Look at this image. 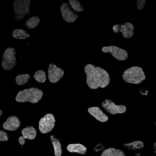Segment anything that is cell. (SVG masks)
Segmentation results:
<instances>
[{"mask_svg": "<svg viewBox=\"0 0 156 156\" xmlns=\"http://www.w3.org/2000/svg\"><path fill=\"white\" fill-rule=\"evenodd\" d=\"M55 119L54 116L51 114L45 115L40 120L38 127L42 133H46L50 132L55 126Z\"/></svg>", "mask_w": 156, "mask_h": 156, "instance_id": "5", "label": "cell"}, {"mask_svg": "<svg viewBox=\"0 0 156 156\" xmlns=\"http://www.w3.org/2000/svg\"><path fill=\"white\" fill-rule=\"evenodd\" d=\"M88 112L97 119L101 122H105L108 119V116L98 107L90 108Z\"/></svg>", "mask_w": 156, "mask_h": 156, "instance_id": "14", "label": "cell"}, {"mask_svg": "<svg viewBox=\"0 0 156 156\" xmlns=\"http://www.w3.org/2000/svg\"><path fill=\"white\" fill-rule=\"evenodd\" d=\"M34 77L37 82L40 83L44 82L46 78L45 72L41 70L37 71L34 74Z\"/></svg>", "mask_w": 156, "mask_h": 156, "instance_id": "23", "label": "cell"}, {"mask_svg": "<svg viewBox=\"0 0 156 156\" xmlns=\"http://www.w3.org/2000/svg\"><path fill=\"white\" fill-rule=\"evenodd\" d=\"M30 78V76L28 74H21L17 76L15 81L17 84L22 85L26 83Z\"/></svg>", "mask_w": 156, "mask_h": 156, "instance_id": "22", "label": "cell"}, {"mask_svg": "<svg viewBox=\"0 0 156 156\" xmlns=\"http://www.w3.org/2000/svg\"><path fill=\"white\" fill-rule=\"evenodd\" d=\"M125 156V153L122 150L114 148L105 150L101 153V156Z\"/></svg>", "mask_w": 156, "mask_h": 156, "instance_id": "17", "label": "cell"}, {"mask_svg": "<svg viewBox=\"0 0 156 156\" xmlns=\"http://www.w3.org/2000/svg\"><path fill=\"white\" fill-rule=\"evenodd\" d=\"M112 29L115 33L122 32V36L124 38H130L134 34V27L132 23L129 22L115 24Z\"/></svg>", "mask_w": 156, "mask_h": 156, "instance_id": "7", "label": "cell"}, {"mask_svg": "<svg viewBox=\"0 0 156 156\" xmlns=\"http://www.w3.org/2000/svg\"><path fill=\"white\" fill-rule=\"evenodd\" d=\"M126 83L134 84L140 83L146 78L142 69L138 66H133L125 70L122 75Z\"/></svg>", "mask_w": 156, "mask_h": 156, "instance_id": "2", "label": "cell"}, {"mask_svg": "<svg viewBox=\"0 0 156 156\" xmlns=\"http://www.w3.org/2000/svg\"><path fill=\"white\" fill-rule=\"evenodd\" d=\"M146 2V0H137L136 3L137 9L139 10L142 9L145 5Z\"/></svg>", "mask_w": 156, "mask_h": 156, "instance_id": "26", "label": "cell"}, {"mask_svg": "<svg viewBox=\"0 0 156 156\" xmlns=\"http://www.w3.org/2000/svg\"><path fill=\"white\" fill-rule=\"evenodd\" d=\"M25 138L23 136H20L18 139L20 144L21 145H23L25 144Z\"/></svg>", "mask_w": 156, "mask_h": 156, "instance_id": "27", "label": "cell"}, {"mask_svg": "<svg viewBox=\"0 0 156 156\" xmlns=\"http://www.w3.org/2000/svg\"><path fill=\"white\" fill-rule=\"evenodd\" d=\"M9 136L7 133L3 130H0V141H5L8 140Z\"/></svg>", "mask_w": 156, "mask_h": 156, "instance_id": "25", "label": "cell"}, {"mask_svg": "<svg viewBox=\"0 0 156 156\" xmlns=\"http://www.w3.org/2000/svg\"><path fill=\"white\" fill-rule=\"evenodd\" d=\"M40 20L37 16L30 17L24 23V26L28 29L35 28L39 24Z\"/></svg>", "mask_w": 156, "mask_h": 156, "instance_id": "20", "label": "cell"}, {"mask_svg": "<svg viewBox=\"0 0 156 156\" xmlns=\"http://www.w3.org/2000/svg\"><path fill=\"white\" fill-rule=\"evenodd\" d=\"M70 5L72 8L77 12H80L83 11V5L80 2L77 0H69Z\"/></svg>", "mask_w": 156, "mask_h": 156, "instance_id": "24", "label": "cell"}, {"mask_svg": "<svg viewBox=\"0 0 156 156\" xmlns=\"http://www.w3.org/2000/svg\"><path fill=\"white\" fill-rule=\"evenodd\" d=\"M95 67L94 65L88 64L85 65L84 68L86 74V83L89 87L92 89H96L99 87L95 78Z\"/></svg>", "mask_w": 156, "mask_h": 156, "instance_id": "9", "label": "cell"}, {"mask_svg": "<svg viewBox=\"0 0 156 156\" xmlns=\"http://www.w3.org/2000/svg\"><path fill=\"white\" fill-rule=\"evenodd\" d=\"M60 9L63 20L68 23H73L78 17V13L68 3H63L61 6Z\"/></svg>", "mask_w": 156, "mask_h": 156, "instance_id": "6", "label": "cell"}, {"mask_svg": "<svg viewBox=\"0 0 156 156\" xmlns=\"http://www.w3.org/2000/svg\"><path fill=\"white\" fill-rule=\"evenodd\" d=\"M67 148L69 152L83 155L85 154L87 151V148L85 146L80 144H69Z\"/></svg>", "mask_w": 156, "mask_h": 156, "instance_id": "15", "label": "cell"}, {"mask_svg": "<svg viewBox=\"0 0 156 156\" xmlns=\"http://www.w3.org/2000/svg\"><path fill=\"white\" fill-rule=\"evenodd\" d=\"M95 77L99 87L104 88L110 83V78L108 72L99 66L96 67Z\"/></svg>", "mask_w": 156, "mask_h": 156, "instance_id": "10", "label": "cell"}, {"mask_svg": "<svg viewBox=\"0 0 156 156\" xmlns=\"http://www.w3.org/2000/svg\"><path fill=\"white\" fill-rule=\"evenodd\" d=\"M21 133L25 139L32 140L35 138L37 131L34 127L29 126L23 128L22 130Z\"/></svg>", "mask_w": 156, "mask_h": 156, "instance_id": "16", "label": "cell"}, {"mask_svg": "<svg viewBox=\"0 0 156 156\" xmlns=\"http://www.w3.org/2000/svg\"><path fill=\"white\" fill-rule=\"evenodd\" d=\"M12 35L15 38L19 39H25L30 36L29 33L23 29H16L12 32Z\"/></svg>", "mask_w": 156, "mask_h": 156, "instance_id": "19", "label": "cell"}, {"mask_svg": "<svg viewBox=\"0 0 156 156\" xmlns=\"http://www.w3.org/2000/svg\"><path fill=\"white\" fill-rule=\"evenodd\" d=\"M48 77L49 81L55 83L59 81L63 76L64 71L57 67L52 63L49 64L48 70Z\"/></svg>", "mask_w": 156, "mask_h": 156, "instance_id": "12", "label": "cell"}, {"mask_svg": "<svg viewBox=\"0 0 156 156\" xmlns=\"http://www.w3.org/2000/svg\"><path fill=\"white\" fill-rule=\"evenodd\" d=\"M123 146L129 149L137 150L143 148L144 144L143 141L137 140L129 144H125Z\"/></svg>", "mask_w": 156, "mask_h": 156, "instance_id": "21", "label": "cell"}, {"mask_svg": "<svg viewBox=\"0 0 156 156\" xmlns=\"http://www.w3.org/2000/svg\"><path fill=\"white\" fill-rule=\"evenodd\" d=\"M43 95V92L40 89L31 87L19 91L15 99L19 102H29L35 103L41 99Z\"/></svg>", "mask_w": 156, "mask_h": 156, "instance_id": "1", "label": "cell"}, {"mask_svg": "<svg viewBox=\"0 0 156 156\" xmlns=\"http://www.w3.org/2000/svg\"><path fill=\"white\" fill-rule=\"evenodd\" d=\"M16 54V50L13 48H8L5 50L2 62V66L4 70H10L15 66L17 63Z\"/></svg>", "mask_w": 156, "mask_h": 156, "instance_id": "4", "label": "cell"}, {"mask_svg": "<svg viewBox=\"0 0 156 156\" xmlns=\"http://www.w3.org/2000/svg\"><path fill=\"white\" fill-rule=\"evenodd\" d=\"M101 106L107 112L112 114L122 113L126 110V107L123 105H116L114 102L110 99H106L101 103Z\"/></svg>", "mask_w": 156, "mask_h": 156, "instance_id": "8", "label": "cell"}, {"mask_svg": "<svg viewBox=\"0 0 156 156\" xmlns=\"http://www.w3.org/2000/svg\"><path fill=\"white\" fill-rule=\"evenodd\" d=\"M101 50L105 53H110L113 56L119 61L124 60L128 57V53L125 50L116 46L104 47Z\"/></svg>", "mask_w": 156, "mask_h": 156, "instance_id": "11", "label": "cell"}, {"mask_svg": "<svg viewBox=\"0 0 156 156\" xmlns=\"http://www.w3.org/2000/svg\"><path fill=\"white\" fill-rule=\"evenodd\" d=\"M30 0H16L13 4V8L15 20L19 22L29 15Z\"/></svg>", "mask_w": 156, "mask_h": 156, "instance_id": "3", "label": "cell"}, {"mask_svg": "<svg viewBox=\"0 0 156 156\" xmlns=\"http://www.w3.org/2000/svg\"><path fill=\"white\" fill-rule=\"evenodd\" d=\"M154 148L155 153H156V142H155L154 144Z\"/></svg>", "mask_w": 156, "mask_h": 156, "instance_id": "28", "label": "cell"}, {"mask_svg": "<svg viewBox=\"0 0 156 156\" xmlns=\"http://www.w3.org/2000/svg\"><path fill=\"white\" fill-rule=\"evenodd\" d=\"M21 121L16 116H10L3 125V128L6 130L14 131L17 130L20 126Z\"/></svg>", "mask_w": 156, "mask_h": 156, "instance_id": "13", "label": "cell"}, {"mask_svg": "<svg viewBox=\"0 0 156 156\" xmlns=\"http://www.w3.org/2000/svg\"><path fill=\"white\" fill-rule=\"evenodd\" d=\"M50 139L54 149V154L56 156H61L62 148L59 140L53 135L50 136Z\"/></svg>", "mask_w": 156, "mask_h": 156, "instance_id": "18", "label": "cell"}, {"mask_svg": "<svg viewBox=\"0 0 156 156\" xmlns=\"http://www.w3.org/2000/svg\"><path fill=\"white\" fill-rule=\"evenodd\" d=\"M3 114V111L1 109H0V117L2 116Z\"/></svg>", "mask_w": 156, "mask_h": 156, "instance_id": "29", "label": "cell"}]
</instances>
